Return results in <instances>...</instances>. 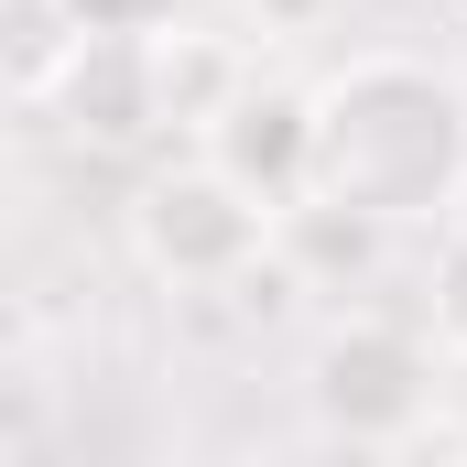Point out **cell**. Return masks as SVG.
<instances>
[{
	"mask_svg": "<svg viewBox=\"0 0 467 467\" xmlns=\"http://www.w3.org/2000/svg\"><path fill=\"white\" fill-rule=\"evenodd\" d=\"M305 99H316V185L305 196L358 207L369 229H424V218H446L467 196V88H457V66L402 55V44H358Z\"/></svg>",
	"mask_w": 467,
	"mask_h": 467,
	"instance_id": "cell-1",
	"label": "cell"
},
{
	"mask_svg": "<svg viewBox=\"0 0 467 467\" xmlns=\"http://www.w3.org/2000/svg\"><path fill=\"white\" fill-rule=\"evenodd\" d=\"M130 250H141V272L152 283H174V294H218L239 283L250 261H272V207H250L218 163H163L141 196H130Z\"/></svg>",
	"mask_w": 467,
	"mask_h": 467,
	"instance_id": "cell-2",
	"label": "cell"
},
{
	"mask_svg": "<svg viewBox=\"0 0 467 467\" xmlns=\"http://www.w3.org/2000/svg\"><path fill=\"white\" fill-rule=\"evenodd\" d=\"M316 424L327 435H348V446H402V435H424V413H435V348L402 327V316H348V327H327L316 337Z\"/></svg>",
	"mask_w": 467,
	"mask_h": 467,
	"instance_id": "cell-3",
	"label": "cell"
},
{
	"mask_svg": "<svg viewBox=\"0 0 467 467\" xmlns=\"http://www.w3.org/2000/svg\"><path fill=\"white\" fill-rule=\"evenodd\" d=\"M196 163H218L250 207H305V185H316V99L305 88H283V77H250L229 109L196 130Z\"/></svg>",
	"mask_w": 467,
	"mask_h": 467,
	"instance_id": "cell-4",
	"label": "cell"
},
{
	"mask_svg": "<svg viewBox=\"0 0 467 467\" xmlns=\"http://www.w3.org/2000/svg\"><path fill=\"white\" fill-rule=\"evenodd\" d=\"M141 77H152V130H185V141H196L261 66L239 55L229 33H207V22H163V33L141 44Z\"/></svg>",
	"mask_w": 467,
	"mask_h": 467,
	"instance_id": "cell-5",
	"label": "cell"
},
{
	"mask_svg": "<svg viewBox=\"0 0 467 467\" xmlns=\"http://www.w3.org/2000/svg\"><path fill=\"white\" fill-rule=\"evenodd\" d=\"M44 109L66 119L77 141H141L152 130V77H141V44H77L66 55V77H55V99Z\"/></svg>",
	"mask_w": 467,
	"mask_h": 467,
	"instance_id": "cell-6",
	"label": "cell"
},
{
	"mask_svg": "<svg viewBox=\"0 0 467 467\" xmlns=\"http://www.w3.org/2000/svg\"><path fill=\"white\" fill-rule=\"evenodd\" d=\"M380 239L358 207H327V196H305V207H283L272 218V250L283 261H305V272H327V283H358V272H380Z\"/></svg>",
	"mask_w": 467,
	"mask_h": 467,
	"instance_id": "cell-7",
	"label": "cell"
},
{
	"mask_svg": "<svg viewBox=\"0 0 467 467\" xmlns=\"http://www.w3.org/2000/svg\"><path fill=\"white\" fill-rule=\"evenodd\" d=\"M77 44L88 33L66 22V0H0V88L11 99H55V77H66Z\"/></svg>",
	"mask_w": 467,
	"mask_h": 467,
	"instance_id": "cell-8",
	"label": "cell"
},
{
	"mask_svg": "<svg viewBox=\"0 0 467 467\" xmlns=\"http://www.w3.org/2000/svg\"><path fill=\"white\" fill-rule=\"evenodd\" d=\"M66 22L99 33V44H152V33L174 22V0H66Z\"/></svg>",
	"mask_w": 467,
	"mask_h": 467,
	"instance_id": "cell-9",
	"label": "cell"
},
{
	"mask_svg": "<svg viewBox=\"0 0 467 467\" xmlns=\"http://www.w3.org/2000/svg\"><path fill=\"white\" fill-rule=\"evenodd\" d=\"M435 348L467 358V218H457V239H446V272H435Z\"/></svg>",
	"mask_w": 467,
	"mask_h": 467,
	"instance_id": "cell-10",
	"label": "cell"
},
{
	"mask_svg": "<svg viewBox=\"0 0 467 467\" xmlns=\"http://www.w3.org/2000/svg\"><path fill=\"white\" fill-rule=\"evenodd\" d=\"M250 11H261V22H283V33H316L337 0H250Z\"/></svg>",
	"mask_w": 467,
	"mask_h": 467,
	"instance_id": "cell-11",
	"label": "cell"
},
{
	"mask_svg": "<svg viewBox=\"0 0 467 467\" xmlns=\"http://www.w3.org/2000/svg\"><path fill=\"white\" fill-rule=\"evenodd\" d=\"M207 467H283V457H250V446H229V457H207Z\"/></svg>",
	"mask_w": 467,
	"mask_h": 467,
	"instance_id": "cell-12",
	"label": "cell"
},
{
	"mask_svg": "<svg viewBox=\"0 0 467 467\" xmlns=\"http://www.w3.org/2000/svg\"><path fill=\"white\" fill-rule=\"evenodd\" d=\"M457 88H467V11H457Z\"/></svg>",
	"mask_w": 467,
	"mask_h": 467,
	"instance_id": "cell-13",
	"label": "cell"
}]
</instances>
